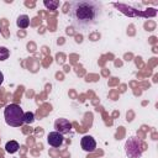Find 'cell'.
<instances>
[{"mask_svg":"<svg viewBox=\"0 0 158 158\" xmlns=\"http://www.w3.org/2000/svg\"><path fill=\"white\" fill-rule=\"evenodd\" d=\"M68 14L77 28L90 27L100 20L102 15V4L94 0L72 1Z\"/></svg>","mask_w":158,"mask_h":158,"instance_id":"cell-1","label":"cell"},{"mask_svg":"<svg viewBox=\"0 0 158 158\" xmlns=\"http://www.w3.org/2000/svg\"><path fill=\"white\" fill-rule=\"evenodd\" d=\"M23 111L22 109L16 105V104H10L6 105L4 110V116H5V122L9 126L12 127H20L23 123Z\"/></svg>","mask_w":158,"mask_h":158,"instance_id":"cell-2","label":"cell"},{"mask_svg":"<svg viewBox=\"0 0 158 158\" xmlns=\"http://www.w3.org/2000/svg\"><path fill=\"white\" fill-rule=\"evenodd\" d=\"M143 142L138 137H130L125 143V152L128 158H139L143 153Z\"/></svg>","mask_w":158,"mask_h":158,"instance_id":"cell-3","label":"cell"},{"mask_svg":"<svg viewBox=\"0 0 158 158\" xmlns=\"http://www.w3.org/2000/svg\"><path fill=\"white\" fill-rule=\"evenodd\" d=\"M54 128L60 135H65V133H69L70 132L72 123L67 118H57L56 122H54Z\"/></svg>","mask_w":158,"mask_h":158,"instance_id":"cell-4","label":"cell"},{"mask_svg":"<svg viewBox=\"0 0 158 158\" xmlns=\"http://www.w3.org/2000/svg\"><path fill=\"white\" fill-rule=\"evenodd\" d=\"M80 146L83 148V151L85 152H94L96 148V142L91 136H83L80 139Z\"/></svg>","mask_w":158,"mask_h":158,"instance_id":"cell-5","label":"cell"},{"mask_svg":"<svg viewBox=\"0 0 158 158\" xmlns=\"http://www.w3.org/2000/svg\"><path fill=\"white\" fill-rule=\"evenodd\" d=\"M64 138H63V135H60L59 132L57 131H53V132H49L47 135V142L49 143V146L52 147H60L62 143H63Z\"/></svg>","mask_w":158,"mask_h":158,"instance_id":"cell-6","label":"cell"},{"mask_svg":"<svg viewBox=\"0 0 158 158\" xmlns=\"http://www.w3.org/2000/svg\"><path fill=\"white\" fill-rule=\"evenodd\" d=\"M16 25H17L20 28H27L28 25H30V17H28L27 15H20V16L17 17Z\"/></svg>","mask_w":158,"mask_h":158,"instance_id":"cell-7","label":"cell"},{"mask_svg":"<svg viewBox=\"0 0 158 158\" xmlns=\"http://www.w3.org/2000/svg\"><path fill=\"white\" fill-rule=\"evenodd\" d=\"M19 148H20V146H19V143L16 142V141H9L6 144H5V149H6V152L7 153H16L17 151H19Z\"/></svg>","mask_w":158,"mask_h":158,"instance_id":"cell-8","label":"cell"},{"mask_svg":"<svg viewBox=\"0 0 158 158\" xmlns=\"http://www.w3.org/2000/svg\"><path fill=\"white\" fill-rule=\"evenodd\" d=\"M43 4L48 10H57L59 6V1L57 0H44Z\"/></svg>","mask_w":158,"mask_h":158,"instance_id":"cell-9","label":"cell"},{"mask_svg":"<svg viewBox=\"0 0 158 158\" xmlns=\"http://www.w3.org/2000/svg\"><path fill=\"white\" fill-rule=\"evenodd\" d=\"M35 121V115L31 111H27L23 114V123H32Z\"/></svg>","mask_w":158,"mask_h":158,"instance_id":"cell-10","label":"cell"},{"mask_svg":"<svg viewBox=\"0 0 158 158\" xmlns=\"http://www.w3.org/2000/svg\"><path fill=\"white\" fill-rule=\"evenodd\" d=\"M10 56V52L6 47H0V60H5L7 59Z\"/></svg>","mask_w":158,"mask_h":158,"instance_id":"cell-11","label":"cell"},{"mask_svg":"<svg viewBox=\"0 0 158 158\" xmlns=\"http://www.w3.org/2000/svg\"><path fill=\"white\" fill-rule=\"evenodd\" d=\"M2 81H4V74L0 72V85L2 84Z\"/></svg>","mask_w":158,"mask_h":158,"instance_id":"cell-12","label":"cell"}]
</instances>
